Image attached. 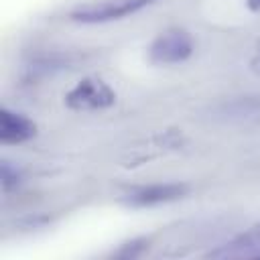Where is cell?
Wrapping results in <instances>:
<instances>
[{
  "label": "cell",
  "instance_id": "obj_8",
  "mask_svg": "<svg viewBox=\"0 0 260 260\" xmlns=\"http://www.w3.org/2000/svg\"><path fill=\"white\" fill-rule=\"evenodd\" d=\"M0 181H2V189L4 193H10L12 189H16L22 183V171L14 165H10V160H2L0 167Z\"/></svg>",
  "mask_w": 260,
  "mask_h": 260
},
{
  "label": "cell",
  "instance_id": "obj_10",
  "mask_svg": "<svg viewBox=\"0 0 260 260\" xmlns=\"http://www.w3.org/2000/svg\"><path fill=\"white\" fill-rule=\"evenodd\" d=\"M250 69H252V73L260 75V39H258V43L254 47V53L250 57Z\"/></svg>",
  "mask_w": 260,
  "mask_h": 260
},
{
  "label": "cell",
  "instance_id": "obj_3",
  "mask_svg": "<svg viewBox=\"0 0 260 260\" xmlns=\"http://www.w3.org/2000/svg\"><path fill=\"white\" fill-rule=\"evenodd\" d=\"M154 2L156 0H104V2L87 4L73 10L69 18L81 24H102V22H112V20L132 16Z\"/></svg>",
  "mask_w": 260,
  "mask_h": 260
},
{
  "label": "cell",
  "instance_id": "obj_2",
  "mask_svg": "<svg viewBox=\"0 0 260 260\" xmlns=\"http://www.w3.org/2000/svg\"><path fill=\"white\" fill-rule=\"evenodd\" d=\"M116 104V91L108 81L95 75H87L79 79L67 93L65 106L73 112H100L108 110Z\"/></svg>",
  "mask_w": 260,
  "mask_h": 260
},
{
  "label": "cell",
  "instance_id": "obj_11",
  "mask_svg": "<svg viewBox=\"0 0 260 260\" xmlns=\"http://www.w3.org/2000/svg\"><path fill=\"white\" fill-rule=\"evenodd\" d=\"M246 6L250 12H260V0H246Z\"/></svg>",
  "mask_w": 260,
  "mask_h": 260
},
{
  "label": "cell",
  "instance_id": "obj_6",
  "mask_svg": "<svg viewBox=\"0 0 260 260\" xmlns=\"http://www.w3.org/2000/svg\"><path fill=\"white\" fill-rule=\"evenodd\" d=\"M213 116L230 126H254L260 124V95H238L221 102Z\"/></svg>",
  "mask_w": 260,
  "mask_h": 260
},
{
  "label": "cell",
  "instance_id": "obj_5",
  "mask_svg": "<svg viewBox=\"0 0 260 260\" xmlns=\"http://www.w3.org/2000/svg\"><path fill=\"white\" fill-rule=\"evenodd\" d=\"M207 258L217 260H260V221L234 236L232 240L219 244L207 252Z\"/></svg>",
  "mask_w": 260,
  "mask_h": 260
},
{
  "label": "cell",
  "instance_id": "obj_1",
  "mask_svg": "<svg viewBox=\"0 0 260 260\" xmlns=\"http://www.w3.org/2000/svg\"><path fill=\"white\" fill-rule=\"evenodd\" d=\"M195 53L193 35L183 26H171L158 32L148 45V59L154 65H179Z\"/></svg>",
  "mask_w": 260,
  "mask_h": 260
},
{
  "label": "cell",
  "instance_id": "obj_4",
  "mask_svg": "<svg viewBox=\"0 0 260 260\" xmlns=\"http://www.w3.org/2000/svg\"><path fill=\"white\" fill-rule=\"evenodd\" d=\"M189 195V185L187 183H148V185H136L130 187L122 195V203L134 209H144V207H156L165 203H173Z\"/></svg>",
  "mask_w": 260,
  "mask_h": 260
},
{
  "label": "cell",
  "instance_id": "obj_9",
  "mask_svg": "<svg viewBox=\"0 0 260 260\" xmlns=\"http://www.w3.org/2000/svg\"><path fill=\"white\" fill-rule=\"evenodd\" d=\"M144 242H146V240H132V242H126V244L122 246V250L116 252V256H122V258H134V256H138V254L142 252V248L136 250V246H140V244H144Z\"/></svg>",
  "mask_w": 260,
  "mask_h": 260
},
{
  "label": "cell",
  "instance_id": "obj_7",
  "mask_svg": "<svg viewBox=\"0 0 260 260\" xmlns=\"http://www.w3.org/2000/svg\"><path fill=\"white\" fill-rule=\"evenodd\" d=\"M37 136V124L20 112L10 108L0 110V142L2 144H22Z\"/></svg>",
  "mask_w": 260,
  "mask_h": 260
}]
</instances>
